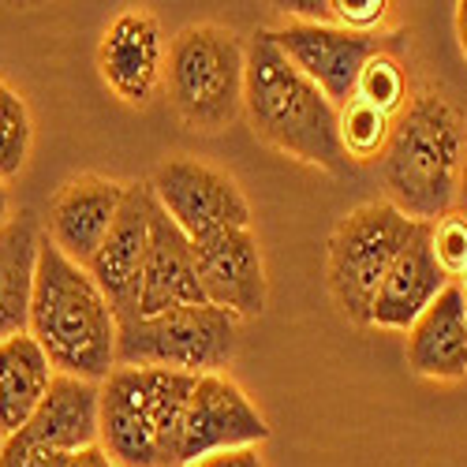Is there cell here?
Returning <instances> with one entry per match:
<instances>
[{
  "instance_id": "obj_11",
  "label": "cell",
  "mask_w": 467,
  "mask_h": 467,
  "mask_svg": "<svg viewBox=\"0 0 467 467\" xmlns=\"http://www.w3.org/2000/svg\"><path fill=\"white\" fill-rule=\"evenodd\" d=\"M98 71L124 105H150L165 83V37L161 23L146 8L120 12L101 34Z\"/></svg>"
},
{
  "instance_id": "obj_9",
  "label": "cell",
  "mask_w": 467,
  "mask_h": 467,
  "mask_svg": "<svg viewBox=\"0 0 467 467\" xmlns=\"http://www.w3.org/2000/svg\"><path fill=\"white\" fill-rule=\"evenodd\" d=\"M269 37L277 49L315 83L337 109H344L356 98L359 75L374 53L385 49L378 34H356L337 23H299L288 19L285 26H274Z\"/></svg>"
},
{
  "instance_id": "obj_27",
  "label": "cell",
  "mask_w": 467,
  "mask_h": 467,
  "mask_svg": "<svg viewBox=\"0 0 467 467\" xmlns=\"http://www.w3.org/2000/svg\"><path fill=\"white\" fill-rule=\"evenodd\" d=\"M187 467H265V463H262V452H258V449H236V452L206 456V460L187 463Z\"/></svg>"
},
{
  "instance_id": "obj_10",
  "label": "cell",
  "mask_w": 467,
  "mask_h": 467,
  "mask_svg": "<svg viewBox=\"0 0 467 467\" xmlns=\"http://www.w3.org/2000/svg\"><path fill=\"white\" fill-rule=\"evenodd\" d=\"M265 438L269 426L262 411L228 374H206L194 381L180 431V467L199 463L217 452L258 449Z\"/></svg>"
},
{
  "instance_id": "obj_12",
  "label": "cell",
  "mask_w": 467,
  "mask_h": 467,
  "mask_svg": "<svg viewBox=\"0 0 467 467\" xmlns=\"http://www.w3.org/2000/svg\"><path fill=\"white\" fill-rule=\"evenodd\" d=\"M199 281L210 306L232 310L240 322L258 318L269 299L262 247L251 228H228L194 244Z\"/></svg>"
},
{
  "instance_id": "obj_28",
  "label": "cell",
  "mask_w": 467,
  "mask_h": 467,
  "mask_svg": "<svg viewBox=\"0 0 467 467\" xmlns=\"http://www.w3.org/2000/svg\"><path fill=\"white\" fill-rule=\"evenodd\" d=\"M71 467H116L112 460H109V452L101 449V445H94V449H87V452H79L71 460Z\"/></svg>"
},
{
  "instance_id": "obj_23",
  "label": "cell",
  "mask_w": 467,
  "mask_h": 467,
  "mask_svg": "<svg viewBox=\"0 0 467 467\" xmlns=\"http://www.w3.org/2000/svg\"><path fill=\"white\" fill-rule=\"evenodd\" d=\"M30 142H34V120L26 101L19 98V90L0 83V180L5 183L23 172L30 158Z\"/></svg>"
},
{
  "instance_id": "obj_25",
  "label": "cell",
  "mask_w": 467,
  "mask_h": 467,
  "mask_svg": "<svg viewBox=\"0 0 467 467\" xmlns=\"http://www.w3.org/2000/svg\"><path fill=\"white\" fill-rule=\"evenodd\" d=\"M329 12H333V23L344 30L378 34V26L389 16V5L385 0H329Z\"/></svg>"
},
{
  "instance_id": "obj_4",
  "label": "cell",
  "mask_w": 467,
  "mask_h": 467,
  "mask_svg": "<svg viewBox=\"0 0 467 467\" xmlns=\"http://www.w3.org/2000/svg\"><path fill=\"white\" fill-rule=\"evenodd\" d=\"M191 374L161 367H116L101 381V449L116 467H180Z\"/></svg>"
},
{
  "instance_id": "obj_26",
  "label": "cell",
  "mask_w": 467,
  "mask_h": 467,
  "mask_svg": "<svg viewBox=\"0 0 467 467\" xmlns=\"http://www.w3.org/2000/svg\"><path fill=\"white\" fill-rule=\"evenodd\" d=\"M71 460L75 456L37 449V445L23 441L19 434L5 438V445H0V467H71Z\"/></svg>"
},
{
  "instance_id": "obj_14",
  "label": "cell",
  "mask_w": 467,
  "mask_h": 467,
  "mask_svg": "<svg viewBox=\"0 0 467 467\" xmlns=\"http://www.w3.org/2000/svg\"><path fill=\"white\" fill-rule=\"evenodd\" d=\"M202 303H206V292L199 281L194 244L183 236V228L161 206H153L135 318H153V315H165V310H176V306H202Z\"/></svg>"
},
{
  "instance_id": "obj_21",
  "label": "cell",
  "mask_w": 467,
  "mask_h": 467,
  "mask_svg": "<svg viewBox=\"0 0 467 467\" xmlns=\"http://www.w3.org/2000/svg\"><path fill=\"white\" fill-rule=\"evenodd\" d=\"M393 128H397L393 116H385L381 109L352 98L340 109V146H344V158L359 161V165L381 161L389 139H393Z\"/></svg>"
},
{
  "instance_id": "obj_5",
  "label": "cell",
  "mask_w": 467,
  "mask_h": 467,
  "mask_svg": "<svg viewBox=\"0 0 467 467\" xmlns=\"http://www.w3.org/2000/svg\"><path fill=\"white\" fill-rule=\"evenodd\" d=\"M165 87L191 131L217 135L244 112L247 46L221 23H191L169 42Z\"/></svg>"
},
{
  "instance_id": "obj_17",
  "label": "cell",
  "mask_w": 467,
  "mask_h": 467,
  "mask_svg": "<svg viewBox=\"0 0 467 467\" xmlns=\"http://www.w3.org/2000/svg\"><path fill=\"white\" fill-rule=\"evenodd\" d=\"M19 438L64 456H79L101 445V385L57 374Z\"/></svg>"
},
{
  "instance_id": "obj_16",
  "label": "cell",
  "mask_w": 467,
  "mask_h": 467,
  "mask_svg": "<svg viewBox=\"0 0 467 467\" xmlns=\"http://www.w3.org/2000/svg\"><path fill=\"white\" fill-rule=\"evenodd\" d=\"M449 285L452 281L445 277V269L434 258L431 224L422 221L415 228V236L408 240V247L400 251V258L393 262V269H389V277L378 288V299L370 306V326L408 333Z\"/></svg>"
},
{
  "instance_id": "obj_31",
  "label": "cell",
  "mask_w": 467,
  "mask_h": 467,
  "mask_svg": "<svg viewBox=\"0 0 467 467\" xmlns=\"http://www.w3.org/2000/svg\"><path fill=\"white\" fill-rule=\"evenodd\" d=\"M456 210L467 217V158H463V172H460V187H456Z\"/></svg>"
},
{
  "instance_id": "obj_2",
  "label": "cell",
  "mask_w": 467,
  "mask_h": 467,
  "mask_svg": "<svg viewBox=\"0 0 467 467\" xmlns=\"http://www.w3.org/2000/svg\"><path fill=\"white\" fill-rule=\"evenodd\" d=\"M463 158L467 116L438 90H415L378 161L385 202L411 221H441L456 210Z\"/></svg>"
},
{
  "instance_id": "obj_18",
  "label": "cell",
  "mask_w": 467,
  "mask_h": 467,
  "mask_svg": "<svg viewBox=\"0 0 467 467\" xmlns=\"http://www.w3.org/2000/svg\"><path fill=\"white\" fill-rule=\"evenodd\" d=\"M404 356L411 374L456 385L467 378V296L449 285L431 310L408 329Z\"/></svg>"
},
{
  "instance_id": "obj_30",
  "label": "cell",
  "mask_w": 467,
  "mask_h": 467,
  "mask_svg": "<svg viewBox=\"0 0 467 467\" xmlns=\"http://www.w3.org/2000/svg\"><path fill=\"white\" fill-rule=\"evenodd\" d=\"M456 37H460V49L467 57V0H460V5H456Z\"/></svg>"
},
{
  "instance_id": "obj_19",
  "label": "cell",
  "mask_w": 467,
  "mask_h": 467,
  "mask_svg": "<svg viewBox=\"0 0 467 467\" xmlns=\"http://www.w3.org/2000/svg\"><path fill=\"white\" fill-rule=\"evenodd\" d=\"M57 370L30 333L0 344V438L19 434L46 400Z\"/></svg>"
},
{
  "instance_id": "obj_13",
  "label": "cell",
  "mask_w": 467,
  "mask_h": 467,
  "mask_svg": "<svg viewBox=\"0 0 467 467\" xmlns=\"http://www.w3.org/2000/svg\"><path fill=\"white\" fill-rule=\"evenodd\" d=\"M153 206H158V199H153L150 183H128V199L120 206V217H116V224L109 228V236H105L101 251L94 254V262L87 265V274L98 281V288L105 292L109 306L116 310L120 322L135 318Z\"/></svg>"
},
{
  "instance_id": "obj_1",
  "label": "cell",
  "mask_w": 467,
  "mask_h": 467,
  "mask_svg": "<svg viewBox=\"0 0 467 467\" xmlns=\"http://www.w3.org/2000/svg\"><path fill=\"white\" fill-rule=\"evenodd\" d=\"M116 310L83 265L64 258L49 236L37 244L30 337L42 344L57 374L101 385L116 370Z\"/></svg>"
},
{
  "instance_id": "obj_29",
  "label": "cell",
  "mask_w": 467,
  "mask_h": 467,
  "mask_svg": "<svg viewBox=\"0 0 467 467\" xmlns=\"http://www.w3.org/2000/svg\"><path fill=\"white\" fill-rule=\"evenodd\" d=\"M12 221H16V213H12V194H8L5 180H0V232H5Z\"/></svg>"
},
{
  "instance_id": "obj_3",
  "label": "cell",
  "mask_w": 467,
  "mask_h": 467,
  "mask_svg": "<svg viewBox=\"0 0 467 467\" xmlns=\"http://www.w3.org/2000/svg\"><path fill=\"white\" fill-rule=\"evenodd\" d=\"M244 112L265 146L333 176L348 169L340 146V109L277 49L269 30H258L247 42Z\"/></svg>"
},
{
  "instance_id": "obj_20",
  "label": "cell",
  "mask_w": 467,
  "mask_h": 467,
  "mask_svg": "<svg viewBox=\"0 0 467 467\" xmlns=\"http://www.w3.org/2000/svg\"><path fill=\"white\" fill-rule=\"evenodd\" d=\"M37 244H42V236H37L30 213H19L0 232V344L30 333Z\"/></svg>"
},
{
  "instance_id": "obj_8",
  "label": "cell",
  "mask_w": 467,
  "mask_h": 467,
  "mask_svg": "<svg viewBox=\"0 0 467 467\" xmlns=\"http://www.w3.org/2000/svg\"><path fill=\"white\" fill-rule=\"evenodd\" d=\"M150 191L191 244L228 228H251V202L240 183L199 158H187V153H176L153 169Z\"/></svg>"
},
{
  "instance_id": "obj_15",
  "label": "cell",
  "mask_w": 467,
  "mask_h": 467,
  "mask_svg": "<svg viewBox=\"0 0 467 467\" xmlns=\"http://www.w3.org/2000/svg\"><path fill=\"white\" fill-rule=\"evenodd\" d=\"M128 199V183H116L105 176H79L60 187V194L49 206V244L71 258L75 265H90L101 251L109 228L120 217V206Z\"/></svg>"
},
{
  "instance_id": "obj_24",
  "label": "cell",
  "mask_w": 467,
  "mask_h": 467,
  "mask_svg": "<svg viewBox=\"0 0 467 467\" xmlns=\"http://www.w3.org/2000/svg\"><path fill=\"white\" fill-rule=\"evenodd\" d=\"M431 244H434V258L445 269V277L456 285V277L467 265V217L460 210H452L441 221H434L431 224Z\"/></svg>"
},
{
  "instance_id": "obj_6",
  "label": "cell",
  "mask_w": 467,
  "mask_h": 467,
  "mask_svg": "<svg viewBox=\"0 0 467 467\" xmlns=\"http://www.w3.org/2000/svg\"><path fill=\"white\" fill-rule=\"evenodd\" d=\"M240 318L221 306H176L116 326V367H161L191 378L224 374L240 352Z\"/></svg>"
},
{
  "instance_id": "obj_22",
  "label": "cell",
  "mask_w": 467,
  "mask_h": 467,
  "mask_svg": "<svg viewBox=\"0 0 467 467\" xmlns=\"http://www.w3.org/2000/svg\"><path fill=\"white\" fill-rule=\"evenodd\" d=\"M411 83H408V71H404V64L389 53V49H381V53H374L370 60H367V67H363V75H359V87H356V98L359 101H367V105H374V109H381L385 116H397L408 109V101H411Z\"/></svg>"
},
{
  "instance_id": "obj_32",
  "label": "cell",
  "mask_w": 467,
  "mask_h": 467,
  "mask_svg": "<svg viewBox=\"0 0 467 467\" xmlns=\"http://www.w3.org/2000/svg\"><path fill=\"white\" fill-rule=\"evenodd\" d=\"M456 288H460V292H463V296H467V265H463V274H460V277H456Z\"/></svg>"
},
{
  "instance_id": "obj_7",
  "label": "cell",
  "mask_w": 467,
  "mask_h": 467,
  "mask_svg": "<svg viewBox=\"0 0 467 467\" xmlns=\"http://www.w3.org/2000/svg\"><path fill=\"white\" fill-rule=\"evenodd\" d=\"M422 221H411L393 202H363L348 213L329 236L326 277L340 315L356 326H370V306L381 281L415 236Z\"/></svg>"
}]
</instances>
